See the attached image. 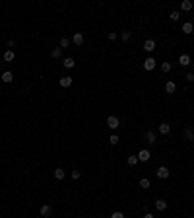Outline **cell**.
<instances>
[{
    "mask_svg": "<svg viewBox=\"0 0 194 218\" xmlns=\"http://www.w3.org/2000/svg\"><path fill=\"white\" fill-rule=\"evenodd\" d=\"M155 66H157V61H155L153 57H148V58H146V61H144V70L151 72V70H153Z\"/></svg>",
    "mask_w": 194,
    "mask_h": 218,
    "instance_id": "1",
    "label": "cell"
},
{
    "mask_svg": "<svg viewBox=\"0 0 194 218\" xmlns=\"http://www.w3.org/2000/svg\"><path fill=\"white\" fill-rule=\"evenodd\" d=\"M107 127H109V129H111V131L118 129V127H120V121H118V117H115V115L107 117Z\"/></svg>",
    "mask_w": 194,
    "mask_h": 218,
    "instance_id": "2",
    "label": "cell"
},
{
    "mask_svg": "<svg viewBox=\"0 0 194 218\" xmlns=\"http://www.w3.org/2000/svg\"><path fill=\"white\" fill-rule=\"evenodd\" d=\"M169 168H165V166H159V168H157V172H155V175H157V177H159V179H167V177H169Z\"/></svg>",
    "mask_w": 194,
    "mask_h": 218,
    "instance_id": "3",
    "label": "cell"
},
{
    "mask_svg": "<svg viewBox=\"0 0 194 218\" xmlns=\"http://www.w3.org/2000/svg\"><path fill=\"white\" fill-rule=\"evenodd\" d=\"M136 156H138V162H148L150 158H151V154H150V150H146V148H142V150H140L138 154H136Z\"/></svg>",
    "mask_w": 194,
    "mask_h": 218,
    "instance_id": "4",
    "label": "cell"
},
{
    "mask_svg": "<svg viewBox=\"0 0 194 218\" xmlns=\"http://www.w3.org/2000/svg\"><path fill=\"white\" fill-rule=\"evenodd\" d=\"M146 140H148L150 144H155V142H157V135H155V131H148V132H146Z\"/></svg>",
    "mask_w": 194,
    "mask_h": 218,
    "instance_id": "5",
    "label": "cell"
},
{
    "mask_svg": "<svg viewBox=\"0 0 194 218\" xmlns=\"http://www.w3.org/2000/svg\"><path fill=\"white\" fill-rule=\"evenodd\" d=\"M190 62H192L190 61V55H181L179 57V65L181 66H190Z\"/></svg>",
    "mask_w": 194,
    "mask_h": 218,
    "instance_id": "6",
    "label": "cell"
},
{
    "mask_svg": "<svg viewBox=\"0 0 194 218\" xmlns=\"http://www.w3.org/2000/svg\"><path fill=\"white\" fill-rule=\"evenodd\" d=\"M58 84L62 88H70L72 86V76H62L60 80H58Z\"/></svg>",
    "mask_w": 194,
    "mask_h": 218,
    "instance_id": "7",
    "label": "cell"
},
{
    "mask_svg": "<svg viewBox=\"0 0 194 218\" xmlns=\"http://www.w3.org/2000/svg\"><path fill=\"white\" fill-rule=\"evenodd\" d=\"M181 8L185 10V12H190V10L194 8V2H192V0H182V2H181Z\"/></svg>",
    "mask_w": 194,
    "mask_h": 218,
    "instance_id": "8",
    "label": "cell"
},
{
    "mask_svg": "<svg viewBox=\"0 0 194 218\" xmlns=\"http://www.w3.org/2000/svg\"><path fill=\"white\" fill-rule=\"evenodd\" d=\"M51 212H52V206L51 205H43V206H41V216H43V218L51 216Z\"/></svg>",
    "mask_w": 194,
    "mask_h": 218,
    "instance_id": "9",
    "label": "cell"
},
{
    "mask_svg": "<svg viewBox=\"0 0 194 218\" xmlns=\"http://www.w3.org/2000/svg\"><path fill=\"white\" fill-rule=\"evenodd\" d=\"M175 90H177V84L173 82V80H169V82L165 84V92L167 94H175Z\"/></svg>",
    "mask_w": 194,
    "mask_h": 218,
    "instance_id": "10",
    "label": "cell"
},
{
    "mask_svg": "<svg viewBox=\"0 0 194 218\" xmlns=\"http://www.w3.org/2000/svg\"><path fill=\"white\" fill-rule=\"evenodd\" d=\"M153 49H155V41H153V39H148V41H146V43H144V51L151 53Z\"/></svg>",
    "mask_w": 194,
    "mask_h": 218,
    "instance_id": "11",
    "label": "cell"
},
{
    "mask_svg": "<svg viewBox=\"0 0 194 218\" xmlns=\"http://www.w3.org/2000/svg\"><path fill=\"white\" fill-rule=\"evenodd\" d=\"M62 65H64L66 68H74V66H76V61H74L72 57H66L64 61H62Z\"/></svg>",
    "mask_w": 194,
    "mask_h": 218,
    "instance_id": "12",
    "label": "cell"
},
{
    "mask_svg": "<svg viewBox=\"0 0 194 218\" xmlns=\"http://www.w3.org/2000/svg\"><path fill=\"white\" fill-rule=\"evenodd\" d=\"M155 209H157V210H165V209H167V201L157 199V201H155Z\"/></svg>",
    "mask_w": 194,
    "mask_h": 218,
    "instance_id": "13",
    "label": "cell"
},
{
    "mask_svg": "<svg viewBox=\"0 0 194 218\" xmlns=\"http://www.w3.org/2000/svg\"><path fill=\"white\" fill-rule=\"evenodd\" d=\"M72 41H74V45H82V43H83V35L80 33V31H78V33H74Z\"/></svg>",
    "mask_w": 194,
    "mask_h": 218,
    "instance_id": "14",
    "label": "cell"
},
{
    "mask_svg": "<svg viewBox=\"0 0 194 218\" xmlns=\"http://www.w3.org/2000/svg\"><path fill=\"white\" fill-rule=\"evenodd\" d=\"M169 131H171L169 123H161L159 125V132H161V135H169Z\"/></svg>",
    "mask_w": 194,
    "mask_h": 218,
    "instance_id": "15",
    "label": "cell"
},
{
    "mask_svg": "<svg viewBox=\"0 0 194 218\" xmlns=\"http://www.w3.org/2000/svg\"><path fill=\"white\" fill-rule=\"evenodd\" d=\"M55 177H56V179H64V177H66V172H64L62 168H56V169H55Z\"/></svg>",
    "mask_w": 194,
    "mask_h": 218,
    "instance_id": "16",
    "label": "cell"
},
{
    "mask_svg": "<svg viewBox=\"0 0 194 218\" xmlns=\"http://www.w3.org/2000/svg\"><path fill=\"white\" fill-rule=\"evenodd\" d=\"M192 29H194V25H192L190 22L182 24V33H192Z\"/></svg>",
    "mask_w": 194,
    "mask_h": 218,
    "instance_id": "17",
    "label": "cell"
},
{
    "mask_svg": "<svg viewBox=\"0 0 194 218\" xmlns=\"http://www.w3.org/2000/svg\"><path fill=\"white\" fill-rule=\"evenodd\" d=\"M12 80H14V74H12V72H4V74H2V82L10 84Z\"/></svg>",
    "mask_w": 194,
    "mask_h": 218,
    "instance_id": "18",
    "label": "cell"
},
{
    "mask_svg": "<svg viewBox=\"0 0 194 218\" xmlns=\"http://www.w3.org/2000/svg\"><path fill=\"white\" fill-rule=\"evenodd\" d=\"M14 57H16V55H14V51H10V49L4 53V61H6V62H12V61H14Z\"/></svg>",
    "mask_w": 194,
    "mask_h": 218,
    "instance_id": "19",
    "label": "cell"
},
{
    "mask_svg": "<svg viewBox=\"0 0 194 218\" xmlns=\"http://www.w3.org/2000/svg\"><path fill=\"white\" fill-rule=\"evenodd\" d=\"M60 55H62V49H60V47H56V49L51 51V57H52V58H60Z\"/></svg>",
    "mask_w": 194,
    "mask_h": 218,
    "instance_id": "20",
    "label": "cell"
},
{
    "mask_svg": "<svg viewBox=\"0 0 194 218\" xmlns=\"http://www.w3.org/2000/svg\"><path fill=\"white\" fill-rule=\"evenodd\" d=\"M185 138L186 140H194V131L192 129H185Z\"/></svg>",
    "mask_w": 194,
    "mask_h": 218,
    "instance_id": "21",
    "label": "cell"
},
{
    "mask_svg": "<svg viewBox=\"0 0 194 218\" xmlns=\"http://www.w3.org/2000/svg\"><path fill=\"white\" fill-rule=\"evenodd\" d=\"M140 187H142V189H150V179L142 177V179H140Z\"/></svg>",
    "mask_w": 194,
    "mask_h": 218,
    "instance_id": "22",
    "label": "cell"
},
{
    "mask_svg": "<svg viewBox=\"0 0 194 218\" xmlns=\"http://www.w3.org/2000/svg\"><path fill=\"white\" fill-rule=\"evenodd\" d=\"M179 18H181V14L177 12V10H173V12L169 14V20H173V22H179Z\"/></svg>",
    "mask_w": 194,
    "mask_h": 218,
    "instance_id": "23",
    "label": "cell"
},
{
    "mask_svg": "<svg viewBox=\"0 0 194 218\" xmlns=\"http://www.w3.org/2000/svg\"><path fill=\"white\" fill-rule=\"evenodd\" d=\"M68 45H70V39H68V37H62L60 39V49H66Z\"/></svg>",
    "mask_w": 194,
    "mask_h": 218,
    "instance_id": "24",
    "label": "cell"
},
{
    "mask_svg": "<svg viewBox=\"0 0 194 218\" xmlns=\"http://www.w3.org/2000/svg\"><path fill=\"white\" fill-rule=\"evenodd\" d=\"M161 70H163V72H171V62H161Z\"/></svg>",
    "mask_w": 194,
    "mask_h": 218,
    "instance_id": "25",
    "label": "cell"
},
{
    "mask_svg": "<svg viewBox=\"0 0 194 218\" xmlns=\"http://www.w3.org/2000/svg\"><path fill=\"white\" fill-rule=\"evenodd\" d=\"M130 37H132V33H130V31H122V33H120V39H122V41H128Z\"/></svg>",
    "mask_w": 194,
    "mask_h": 218,
    "instance_id": "26",
    "label": "cell"
},
{
    "mask_svg": "<svg viewBox=\"0 0 194 218\" xmlns=\"http://www.w3.org/2000/svg\"><path fill=\"white\" fill-rule=\"evenodd\" d=\"M118 140H120V138H118L117 135H111V136H109V142H111L113 146H115V144H118Z\"/></svg>",
    "mask_w": 194,
    "mask_h": 218,
    "instance_id": "27",
    "label": "cell"
},
{
    "mask_svg": "<svg viewBox=\"0 0 194 218\" xmlns=\"http://www.w3.org/2000/svg\"><path fill=\"white\" fill-rule=\"evenodd\" d=\"M138 164V156H128V166H136Z\"/></svg>",
    "mask_w": 194,
    "mask_h": 218,
    "instance_id": "28",
    "label": "cell"
},
{
    "mask_svg": "<svg viewBox=\"0 0 194 218\" xmlns=\"http://www.w3.org/2000/svg\"><path fill=\"white\" fill-rule=\"evenodd\" d=\"M80 177H82L80 169H74V172H72V179H80Z\"/></svg>",
    "mask_w": 194,
    "mask_h": 218,
    "instance_id": "29",
    "label": "cell"
},
{
    "mask_svg": "<svg viewBox=\"0 0 194 218\" xmlns=\"http://www.w3.org/2000/svg\"><path fill=\"white\" fill-rule=\"evenodd\" d=\"M111 218H124V214H122V212H113V214H111Z\"/></svg>",
    "mask_w": 194,
    "mask_h": 218,
    "instance_id": "30",
    "label": "cell"
},
{
    "mask_svg": "<svg viewBox=\"0 0 194 218\" xmlns=\"http://www.w3.org/2000/svg\"><path fill=\"white\" fill-rule=\"evenodd\" d=\"M185 78H186V80H188V82H194V74H192V72H188V74H186V76H185Z\"/></svg>",
    "mask_w": 194,
    "mask_h": 218,
    "instance_id": "31",
    "label": "cell"
},
{
    "mask_svg": "<svg viewBox=\"0 0 194 218\" xmlns=\"http://www.w3.org/2000/svg\"><path fill=\"white\" fill-rule=\"evenodd\" d=\"M117 37H118V35L115 33V31H113V33H109V39H111V41H115V39H117Z\"/></svg>",
    "mask_w": 194,
    "mask_h": 218,
    "instance_id": "32",
    "label": "cell"
},
{
    "mask_svg": "<svg viewBox=\"0 0 194 218\" xmlns=\"http://www.w3.org/2000/svg\"><path fill=\"white\" fill-rule=\"evenodd\" d=\"M6 45H8V47H10V51H12V47H14V45H16V41H14V39H10V41H8V43H6Z\"/></svg>",
    "mask_w": 194,
    "mask_h": 218,
    "instance_id": "33",
    "label": "cell"
},
{
    "mask_svg": "<svg viewBox=\"0 0 194 218\" xmlns=\"http://www.w3.org/2000/svg\"><path fill=\"white\" fill-rule=\"evenodd\" d=\"M144 218H155L153 214H150V212H148V214H144Z\"/></svg>",
    "mask_w": 194,
    "mask_h": 218,
    "instance_id": "34",
    "label": "cell"
},
{
    "mask_svg": "<svg viewBox=\"0 0 194 218\" xmlns=\"http://www.w3.org/2000/svg\"><path fill=\"white\" fill-rule=\"evenodd\" d=\"M78 218H83V216H78Z\"/></svg>",
    "mask_w": 194,
    "mask_h": 218,
    "instance_id": "35",
    "label": "cell"
},
{
    "mask_svg": "<svg viewBox=\"0 0 194 218\" xmlns=\"http://www.w3.org/2000/svg\"><path fill=\"white\" fill-rule=\"evenodd\" d=\"M0 68H2V65H0Z\"/></svg>",
    "mask_w": 194,
    "mask_h": 218,
    "instance_id": "36",
    "label": "cell"
}]
</instances>
